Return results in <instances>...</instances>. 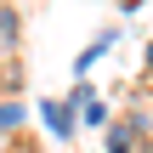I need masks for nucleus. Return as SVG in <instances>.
<instances>
[{
  "mask_svg": "<svg viewBox=\"0 0 153 153\" xmlns=\"http://www.w3.org/2000/svg\"><path fill=\"white\" fill-rule=\"evenodd\" d=\"M79 125H108V108H102L97 97H85V102H79Z\"/></svg>",
  "mask_w": 153,
  "mask_h": 153,
  "instance_id": "5",
  "label": "nucleus"
},
{
  "mask_svg": "<svg viewBox=\"0 0 153 153\" xmlns=\"http://www.w3.org/2000/svg\"><path fill=\"white\" fill-rule=\"evenodd\" d=\"M148 68H153V45H148Z\"/></svg>",
  "mask_w": 153,
  "mask_h": 153,
  "instance_id": "6",
  "label": "nucleus"
},
{
  "mask_svg": "<svg viewBox=\"0 0 153 153\" xmlns=\"http://www.w3.org/2000/svg\"><path fill=\"white\" fill-rule=\"evenodd\" d=\"M40 119H45L51 136H74V131H79V108H74V102H57V97L40 102Z\"/></svg>",
  "mask_w": 153,
  "mask_h": 153,
  "instance_id": "1",
  "label": "nucleus"
},
{
  "mask_svg": "<svg viewBox=\"0 0 153 153\" xmlns=\"http://www.w3.org/2000/svg\"><path fill=\"white\" fill-rule=\"evenodd\" d=\"M17 34H23L17 11H11V6H0V62H6V57H17Z\"/></svg>",
  "mask_w": 153,
  "mask_h": 153,
  "instance_id": "3",
  "label": "nucleus"
},
{
  "mask_svg": "<svg viewBox=\"0 0 153 153\" xmlns=\"http://www.w3.org/2000/svg\"><path fill=\"white\" fill-rule=\"evenodd\" d=\"M108 45H114V34H102V40H91V45H85V51H79V62H74V68H79V74H85V68H91V62H97V57H102V51H108Z\"/></svg>",
  "mask_w": 153,
  "mask_h": 153,
  "instance_id": "4",
  "label": "nucleus"
},
{
  "mask_svg": "<svg viewBox=\"0 0 153 153\" xmlns=\"http://www.w3.org/2000/svg\"><path fill=\"white\" fill-rule=\"evenodd\" d=\"M136 136H148V114H131V119H119V125L108 131V148H131Z\"/></svg>",
  "mask_w": 153,
  "mask_h": 153,
  "instance_id": "2",
  "label": "nucleus"
}]
</instances>
